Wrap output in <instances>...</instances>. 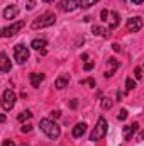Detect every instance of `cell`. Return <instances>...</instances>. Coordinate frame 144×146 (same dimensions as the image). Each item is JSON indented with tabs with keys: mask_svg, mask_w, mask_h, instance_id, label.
Listing matches in <instances>:
<instances>
[{
	"mask_svg": "<svg viewBox=\"0 0 144 146\" xmlns=\"http://www.w3.org/2000/svg\"><path fill=\"white\" fill-rule=\"evenodd\" d=\"M39 127H41V131H42L49 139H58L59 134H61L59 126H58L53 119H41V121H39Z\"/></svg>",
	"mask_w": 144,
	"mask_h": 146,
	"instance_id": "obj_1",
	"label": "cell"
},
{
	"mask_svg": "<svg viewBox=\"0 0 144 146\" xmlns=\"http://www.w3.org/2000/svg\"><path fill=\"white\" fill-rule=\"evenodd\" d=\"M107 131H108V124L107 121H105V117H98V121H97V126L93 127V131H92V134H90V141H100L102 138H105L107 136Z\"/></svg>",
	"mask_w": 144,
	"mask_h": 146,
	"instance_id": "obj_2",
	"label": "cell"
},
{
	"mask_svg": "<svg viewBox=\"0 0 144 146\" xmlns=\"http://www.w3.org/2000/svg\"><path fill=\"white\" fill-rule=\"evenodd\" d=\"M54 22H56V17H54V14H51V12H46V14L39 15V17H36V19L32 21L31 27H32L34 31H37V29L49 27V26H53Z\"/></svg>",
	"mask_w": 144,
	"mask_h": 146,
	"instance_id": "obj_3",
	"label": "cell"
},
{
	"mask_svg": "<svg viewBox=\"0 0 144 146\" xmlns=\"http://www.w3.org/2000/svg\"><path fill=\"white\" fill-rule=\"evenodd\" d=\"M29 49H27V46H24V44H15L14 46V60H15V63H19V65H24L27 60H29Z\"/></svg>",
	"mask_w": 144,
	"mask_h": 146,
	"instance_id": "obj_4",
	"label": "cell"
},
{
	"mask_svg": "<svg viewBox=\"0 0 144 146\" xmlns=\"http://www.w3.org/2000/svg\"><path fill=\"white\" fill-rule=\"evenodd\" d=\"M15 100H17V95H15V92H14L12 88L3 90V94H2V107H3V109L5 110L14 109Z\"/></svg>",
	"mask_w": 144,
	"mask_h": 146,
	"instance_id": "obj_5",
	"label": "cell"
},
{
	"mask_svg": "<svg viewBox=\"0 0 144 146\" xmlns=\"http://www.w3.org/2000/svg\"><path fill=\"white\" fill-rule=\"evenodd\" d=\"M24 26H26V22H24V21H19V22H14L12 26H7V27H3L0 34H2L3 37H12L14 34H17V33H19V31H20V29H22Z\"/></svg>",
	"mask_w": 144,
	"mask_h": 146,
	"instance_id": "obj_6",
	"label": "cell"
},
{
	"mask_svg": "<svg viewBox=\"0 0 144 146\" xmlns=\"http://www.w3.org/2000/svg\"><path fill=\"white\" fill-rule=\"evenodd\" d=\"M126 27H127L129 33H137V31H141V27H143V19H141V17H131V19H127Z\"/></svg>",
	"mask_w": 144,
	"mask_h": 146,
	"instance_id": "obj_7",
	"label": "cell"
},
{
	"mask_svg": "<svg viewBox=\"0 0 144 146\" xmlns=\"http://www.w3.org/2000/svg\"><path fill=\"white\" fill-rule=\"evenodd\" d=\"M76 7H80V2L78 0H61L59 2V9L63 12H73Z\"/></svg>",
	"mask_w": 144,
	"mask_h": 146,
	"instance_id": "obj_8",
	"label": "cell"
},
{
	"mask_svg": "<svg viewBox=\"0 0 144 146\" xmlns=\"http://www.w3.org/2000/svg\"><path fill=\"white\" fill-rule=\"evenodd\" d=\"M17 14H19V7H17V5H7V7L3 9V12H2L3 19H7V21L17 17Z\"/></svg>",
	"mask_w": 144,
	"mask_h": 146,
	"instance_id": "obj_9",
	"label": "cell"
},
{
	"mask_svg": "<svg viewBox=\"0 0 144 146\" xmlns=\"http://www.w3.org/2000/svg\"><path fill=\"white\" fill-rule=\"evenodd\" d=\"M10 60L7 58V54H5V51H2L0 53V72L2 73H9L10 72Z\"/></svg>",
	"mask_w": 144,
	"mask_h": 146,
	"instance_id": "obj_10",
	"label": "cell"
},
{
	"mask_svg": "<svg viewBox=\"0 0 144 146\" xmlns=\"http://www.w3.org/2000/svg\"><path fill=\"white\" fill-rule=\"evenodd\" d=\"M68 83H70V75L63 73V75H59V76L56 78V82H54V87H56L58 90H63L65 87H68Z\"/></svg>",
	"mask_w": 144,
	"mask_h": 146,
	"instance_id": "obj_11",
	"label": "cell"
},
{
	"mask_svg": "<svg viewBox=\"0 0 144 146\" xmlns=\"http://www.w3.org/2000/svg\"><path fill=\"white\" fill-rule=\"evenodd\" d=\"M137 129H139V124H137V122H134V124H131V126H126V127H124V139H126V141H131V138L136 134Z\"/></svg>",
	"mask_w": 144,
	"mask_h": 146,
	"instance_id": "obj_12",
	"label": "cell"
},
{
	"mask_svg": "<svg viewBox=\"0 0 144 146\" xmlns=\"http://www.w3.org/2000/svg\"><path fill=\"white\" fill-rule=\"evenodd\" d=\"M107 65L110 66V70H107V72L104 73L105 75V78H110L114 73H115V70L119 68V61L115 60V58H108V61H107Z\"/></svg>",
	"mask_w": 144,
	"mask_h": 146,
	"instance_id": "obj_13",
	"label": "cell"
},
{
	"mask_svg": "<svg viewBox=\"0 0 144 146\" xmlns=\"http://www.w3.org/2000/svg\"><path fill=\"white\" fill-rule=\"evenodd\" d=\"M85 133H87V124L85 122H78L73 127V138H81Z\"/></svg>",
	"mask_w": 144,
	"mask_h": 146,
	"instance_id": "obj_14",
	"label": "cell"
},
{
	"mask_svg": "<svg viewBox=\"0 0 144 146\" xmlns=\"http://www.w3.org/2000/svg\"><path fill=\"white\" fill-rule=\"evenodd\" d=\"M29 80H31V85L37 88L41 85V82L44 80V73H31L29 75Z\"/></svg>",
	"mask_w": 144,
	"mask_h": 146,
	"instance_id": "obj_15",
	"label": "cell"
},
{
	"mask_svg": "<svg viewBox=\"0 0 144 146\" xmlns=\"http://www.w3.org/2000/svg\"><path fill=\"white\" fill-rule=\"evenodd\" d=\"M31 46H32V49H37V51H41V49H46L48 42H46V39H34V41L31 42Z\"/></svg>",
	"mask_w": 144,
	"mask_h": 146,
	"instance_id": "obj_16",
	"label": "cell"
},
{
	"mask_svg": "<svg viewBox=\"0 0 144 146\" xmlns=\"http://www.w3.org/2000/svg\"><path fill=\"white\" fill-rule=\"evenodd\" d=\"M110 15H112V24L108 26V31H114L115 27H119V24H120V17H119L117 12H110Z\"/></svg>",
	"mask_w": 144,
	"mask_h": 146,
	"instance_id": "obj_17",
	"label": "cell"
},
{
	"mask_svg": "<svg viewBox=\"0 0 144 146\" xmlns=\"http://www.w3.org/2000/svg\"><path fill=\"white\" fill-rule=\"evenodd\" d=\"M92 33H93V36H107V29L105 27H102V26H93L92 27Z\"/></svg>",
	"mask_w": 144,
	"mask_h": 146,
	"instance_id": "obj_18",
	"label": "cell"
},
{
	"mask_svg": "<svg viewBox=\"0 0 144 146\" xmlns=\"http://www.w3.org/2000/svg\"><path fill=\"white\" fill-rule=\"evenodd\" d=\"M32 117V112L31 110H24V112H20L19 115H17V119L20 121V122H26V121H29Z\"/></svg>",
	"mask_w": 144,
	"mask_h": 146,
	"instance_id": "obj_19",
	"label": "cell"
},
{
	"mask_svg": "<svg viewBox=\"0 0 144 146\" xmlns=\"http://www.w3.org/2000/svg\"><path fill=\"white\" fill-rule=\"evenodd\" d=\"M112 104H114V102H112V99H108V97H104L102 102H100V106H102L104 110H110L112 109Z\"/></svg>",
	"mask_w": 144,
	"mask_h": 146,
	"instance_id": "obj_20",
	"label": "cell"
},
{
	"mask_svg": "<svg viewBox=\"0 0 144 146\" xmlns=\"http://www.w3.org/2000/svg\"><path fill=\"white\" fill-rule=\"evenodd\" d=\"M98 0H80V7L81 9H88V7H92V5H95Z\"/></svg>",
	"mask_w": 144,
	"mask_h": 146,
	"instance_id": "obj_21",
	"label": "cell"
},
{
	"mask_svg": "<svg viewBox=\"0 0 144 146\" xmlns=\"http://www.w3.org/2000/svg\"><path fill=\"white\" fill-rule=\"evenodd\" d=\"M126 88H127V90H134V88H136V82H134L132 78H127V80H126Z\"/></svg>",
	"mask_w": 144,
	"mask_h": 146,
	"instance_id": "obj_22",
	"label": "cell"
},
{
	"mask_svg": "<svg viewBox=\"0 0 144 146\" xmlns=\"http://www.w3.org/2000/svg\"><path fill=\"white\" fill-rule=\"evenodd\" d=\"M80 85H90V87H95V80H93V78H85V80H80Z\"/></svg>",
	"mask_w": 144,
	"mask_h": 146,
	"instance_id": "obj_23",
	"label": "cell"
},
{
	"mask_svg": "<svg viewBox=\"0 0 144 146\" xmlns=\"http://www.w3.org/2000/svg\"><path fill=\"white\" fill-rule=\"evenodd\" d=\"M127 115H129V114H127V110H126V109H122L120 112H119L117 119H119V121H126V119H127Z\"/></svg>",
	"mask_w": 144,
	"mask_h": 146,
	"instance_id": "obj_24",
	"label": "cell"
},
{
	"mask_svg": "<svg viewBox=\"0 0 144 146\" xmlns=\"http://www.w3.org/2000/svg\"><path fill=\"white\" fill-rule=\"evenodd\" d=\"M134 76H136V80H141V76H143V70H141V66H136V70H134Z\"/></svg>",
	"mask_w": 144,
	"mask_h": 146,
	"instance_id": "obj_25",
	"label": "cell"
},
{
	"mask_svg": "<svg viewBox=\"0 0 144 146\" xmlns=\"http://www.w3.org/2000/svg\"><path fill=\"white\" fill-rule=\"evenodd\" d=\"M36 7V0H27V3H26V9L27 10H32Z\"/></svg>",
	"mask_w": 144,
	"mask_h": 146,
	"instance_id": "obj_26",
	"label": "cell"
},
{
	"mask_svg": "<svg viewBox=\"0 0 144 146\" xmlns=\"http://www.w3.org/2000/svg\"><path fill=\"white\" fill-rule=\"evenodd\" d=\"M100 19H102L104 22H105V21H108V10H107V9H104V10L100 12Z\"/></svg>",
	"mask_w": 144,
	"mask_h": 146,
	"instance_id": "obj_27",
	"label": "cell"
},
{
	"mask_svg": "<svg viewBox=\"0 0 144 146\" xmlns=\"http://www.w3.org/2000/svg\"><path fill=\"white\" fill-rule=\"evenodd\" d=\"M93 66H95V65H93L92 61H87L85 66H83V70H85V72H90V70H93Z\"/></svg>",
	"mask_w": 144,
	"mask_h": 146,
	"instance_id": "obj_28",
	"label": "cell"
},
{
	"mask_svg": "<svg viewBox=\"0 0 144 146\" xmlns=\"http://www.w3.org/2000/svg\"><path fill=\"white\" fill-rule=\"evenodd\" d=\"M31 129H32V126H31V124H22V127H20V131H22V133H31Z\"/></svg>",
	"mask_w": 144,
	"mask_h": 146,
	"instance_id": "obj_29",
	"label": "cell"
},
{
	"mask_svg": "<svg viewBox=\"0 0 144 146\" xmlns=\"http://www.w3.org/2000/svg\"><path fill=\"white\" fill-rule=\"evenodd\" d=\"M51 117H53V119L61 117V110H53V112H51Z\"/></svg>",
	"mask_w": 144,
	"mask_h": 146,
	"instance_id": "obj_30",
	"label": "cell"
},
{
	"mask_svg": "<svg viewBox=\"0 0 144 146\" xmlns=\"http://www.w3.org/2000/svg\"><path fill=\"white\" fill-rule=\"evenodd\" d=\"M2 146H15V143H14L12 139H5V141H3V145H2Z\"/></svg>",
	"mask_w": 144,
	"mask_h": 146,
	"instance_id": "obj_31",
	"label": "cell"
},
{
	"mask_svg": "<svg viewBox=\"0 0 144 146\" xmlns=\"http://www.w3.org/2000/svg\"><path fill=\"white\" fill-rule=\"evenodd\" d=\"M112 49H114L115 53H119V51H120V46H119L117 42H114V44H112Z\"/></svg>",
	"mask_w": 144,
	"mask_h": 146,
	"instance_id": "obj_32",
	"label": "cell"
},
{
	"mask_svg": "<svg viewBox=\"0 0 144 146\" xmlns=\"http://www.w3.org/2000/svg\"><path fill=\"white\" fill-rule=\"evenodd\" d=\"M70 107H71V109H76V107H78V102H76V100H71V102H70Z\"/></svg>",
	"mask_w": 144,
	"mask_h": 146,
	"instance_id": "obj_33",
	"label": "cell"
},
{
	"mask_svg": "<svg viewBox=\"0 0 144 146\" xmlns=\"http://www.w3.org/2000/svg\"><path fill=\"white\" fill-rule=\"evenodd\" d=\"M134 5H141V3H144V0H131Z\"/></svg>",
	"mask_w": 144,
	"mask_h": 146,
	"instance_id": "obj_34",
	"label": "cell"
},
{
	"mask_svg": "<svg viewBox=\"0 0 144 146\" xmlns=\"http://www.w3.org/2000/svg\"><path fill=\"white\" fill-rule=\"evenodd\" d=\"M81 60L87 63V61H88V54H87V53H83V54H81Z\"/></svg>",
	"mask_w": 144,
	"mask_h": 146,
	"instance_id": "obj_35",
	"label": "cell"
},
{
	"mask_svg": "<svg viewBox=\"0 0 144 146\" xmlns=\"http://www.w3.org/2000/svg\"><path fill=\"white\" fill-rule=\"evenodd\" d=\"M117 100H120V102H122V92H117Z\"/></svg>",
	"mask_w": 144,
	"mask_h": 146,
	"instance_id": "obj_36",
	"label": "cell"
},
{
	"mask_svg": "<svg viewBox=\"0 0 144 146\" xmlns=\"http://www.w3.org/2000/svg\"><path fill=\"white\" fill-rule=\"evenodd\" d=\"M144 138V131H141V134H139V139H143Z\"/></svg>",
	"mask_w": 144,
	"mask_h": 146,
	"instance_id": "obj_37",
	"label": "cell"
},
{
	"mask_svg": "<svg viewBox=\"0 0 144 146\" xmlns=\"http://www.w3.org/2000/svg\"><path fill=\"white\" fill-rule=\"evenodd\" d=\"M42 2H44V3H49V2H53V0H42Z\"/></svg>",
	"mask_w": 144,
	"mask_h": 146,
	"instance_id": "obj_38",
	"label": "cell"
},
{
	"mask_svg": "<svg viewBox=\"0 0 144 146\" xmlns=\"http://www.w3.org/2000/svg\"><path fill=\"white\" fill-rule=\"evenodd\" d=\"M19 146H29V145H19Z\"/></svg>",
	"mask_w": 144,
	"mask_h": 146,
	"instance_id": "obj_39",
	"label": "cell"
},
{
	"mask_svg": "<svg viewBox=\"0 0 144 146\" xmlns=\"http://www.w3.org/2000/svg\"><path fill=\"white\" fill-rule=\"evenodd\" d=\"M122 2H124V0H122Z\"/></svg>",
	"mask_w": 144,
	"mask_h": 146,
	"instance_id": "obj_40",
	"label": "cell"
}]
</instances>
